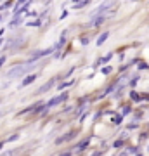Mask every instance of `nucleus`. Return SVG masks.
<instances>
[{"mask_svg":"<svg viewBox=\"0 0 149 156\" xmlns=\"http://www.w3.org/2000/svg\"><path fill=\"white\" fill-rule=\"evenodd\" d=\"M4 62H5V57H0V66H2Z\"/></svg>","mask_w":149,"mask_h":156,"instance_id":"a211bd4d","label":"nucleus"},{"mask_svg":"<svg viewBox=\"0 0 149 156\" xmlns=\"http://www.w3.org/2000/svg\"><path fill=\"white\" fill-rule=\"evenodd\" d=\"M109 37V33H102L101 37H99V40H97V45H102V43L106 42V38Z\"/></svg>","mask_w":149,"mask_h":156,"instance_id":"0eeeda50","label":"nucleus"},{"mask_svg":"<svg viewBox=\"0 0 149 156\" xmlns=\"http://www.w3.org/2000/svg\"><path fill=\"white\" fill-rule=\"evenodd\" d=\"M121 146H123V141H116V142L113 144V147H116V149H118V147H121Z\"/></svg>","mask_w":149,"mask_h":156,"instance_id":"9b49d317","label":"nucleus"},{"mask_svg":"<svg viewBox=\"0 0 149 156\" xmlns=\"http://www.w3.org/2000/svg\"><path fill=\"white\" fill-rule=\"evenodd\" d=\"M102 73H104V75H108V73H111V68H104V70H102Z\"/></svg>","mask_w":149,"mask_h":156,"instance_id":"2eb2a0df","label":"nucleus"},{"mask_svg":"<svg viewBox=\"0 0 149 156\" xmlns=\"http://www.w3.org/2000/svg\"><path fill=\"white\" fill-rule=\"evenodd\" d=\"M126 153H137V149L135 147H128V151H126Z\"/></svg>","mask_w":149,"mask_h":156,"instance_id":"f3484780","label":"nucleus"},{"mask_svg":"<svg viewBox=\"0 0 149 156\" xmlns=\"http://www.w3.org/2000/svg\"><path fill=\"white\" fill-rule=\"evenodd\" d=\"M104 19H106V16H102V12H101V14H99L97 17H94V19L90 21V25H92V26H95V25H101Z\"/></svg>","mask_w":149,"mask_h":156,"instance_id":"20e7f679","label":"nucleus"},{"mask_svg":"<svg viewBox=\"0 0 149 156\" xmlns=\"http://www.w3.org/2000/svg\"><path fill=\"white\" fill-rule=\"evenodd\" d=\"M73 2H75V4H76V2H80V0H73Z\"/></svg>","mask_w":149,"mask_h":156,"instance_id":"6ab92c4d","label":"nucleus"},{"mask_svg":"<svg viewBox=\"0 0 149 156\" xmlns=\"http://www.w3.org/2000/svg\"><path fill=\"white\" fill-rule=\"evenodd\" d=\"M31 68V64H25V66H17V68H14L12 71H9V76L12 78V76H17V75H23L25 71H28Z\"/></svg>","mask_w":149,"mask_h":156,"instance_id":"f257e3e1","label":"nucleus"},{"mask_svg":"<svg viewBox=\"0 0 149 156\" xmlns=\"http://www.w3.org/2000/svg\"><path fill=\"white\" fill-rule=\"evenodd\" d=\"M139 68H140V70H147V64H146V62H140Z\"/></svg>","mask_w":149,"mask_h":156,"instance_id":"ddd939ff","label":"nucleus"},{"mask_svg":"<svg viewBox=\"0 0 149 156\" xmlns=\"http://www.w3.org/2000/svg\"><path fill=\"white\" fill-rule=\"evenodd\" d=\"M25 2H28V0H17V4H16V7L19 9V7H21V5H23Z\"/></svg>","mask_w":149,"mask_h":156,"instance_id":"f8f14e48","label":"nucleus"},{"mask_svg":"<svg viewBox=\"0 0 149 156\" xmlns=\"http://www.w3.org/2000/svg\"><path fill=\"white\" fill-rule=\"evenodd\" d=\"M89 142H90V139H85L83 142H80V144H78V151H83L85 147H87V146H89Z\"/></svg>","mask_w":149,"mask_h":156,"instance_id":"6e6552de","label":"nucleus"},{"mask_svg":"<svg viewBox=\"0 0 149 156\" xmlns=\"http://www.w3.org/2000/svg\"><path fill=\"white\" fill-rule=\"evenodd\" d=\"M121 120H123V116H121V115H118V116H113V123H116V125H118V123H121Z\"/></svg>","mask_w":149,"mask_h":156,"instance_id":"9d476101","label":"nucleus"},{"mask_svg":"<svg viewBox=\"0 0 149 156\" xmlns=\"http://www.w3.org/2000/svg\"><path fill=\"white\" fill-rule=\"evenodd\" d=\"M73 137H75V132H68L66 135H62V137H59V139H57L56 142H57V144H61V142H68V141H71Z\"/></svg>","mask_w":149,"mask_h":156,"instance_id":"7ed1b4c3","label":"nucleus"},{"mask_svg":"<svg viewBox=\"0 0 149 156\" xmlns=\"http://www.w3.org/2000/svg\"><path fill=\"white\" fill-rule=\"evenodd\" d=\"M66 97H68V94H62V96H57V97H54V99H50L45 106L47 108H52V106H57V104H61L62 101H66Z\"/></svg>","mask_w":149,"mask_h":156,"instance_id":"f03ea898","label":"nucleus"},{"mask_svg":"<svg viewBox=\"0 0 149 156\" xmlns=\"http://www.w3.org/2000/svg\"><path fill=\"white\" fill-rule=\"evenodd\" d=\"M126 113H130V106H126V108H123V115H126Z\"/></svg>","mask_w":149,"mask_h":156,"instance_id":"4468645a","label":"nucleus"},{"mask_svg":"<svg viewBox=\"0 0 149 156\" xmlns=\"http://www.w3.org/2000/svg\"><path fill=\"white\" fill-rule=\"evenodd\" d=\"M68 85H71V82H66V83H62V85H59V88H64V87H68Z\"/></svg>","mask_w":149,"mask_h":156,"instance_id":"dca6fc26","label":"nucleus"},{"mask_svg":"<svg viewBox=\"0 0 149 156\" xmlns=\"http://www.w3.org/2000/svg\"><path fill=\"white\" fill-rule=\"evenodd\" d=\"M35 78H36L35 75H28V76H26V78L23 80V87H26V85H30L31 82H35Z\"/></svg>","mask_w":149,"mask_h":156,"instance_id":"39448f33","label":"nucleus"},{"mask_svg":"<svg viewBox=\"0 0 149 156\" xmlns=\"http://www.w3.org/2000/svg\"><path fill=\"white\" fill-rule=\"evenodd\" d=\"M130 99H132V101H135V102H139V101H140L142 97H140V96H139L137 92H130Z\"/></svg>","mask_w":149,"mask_h":156,"instance_id":"1a4fd4ad","label":"nucleus"},{"mask_svg":"<svg viewBox=\"0 0 149 156\" xmlns=\"http://www.w3.org/2000/svg\"><path fill=\"white\" fill-rule=\"evenodd\" d=\"M52 85H54V80H52V82H49V83H45L44 87H40V88H38V92H45V90H49Z\"/></svg>","mask_w":149,"mask_h":156,"instance_id":"423d86ee","label":"nucleus"}]
</instances>
